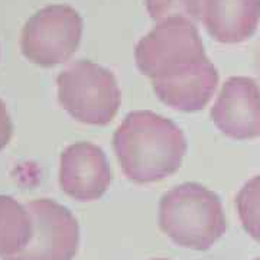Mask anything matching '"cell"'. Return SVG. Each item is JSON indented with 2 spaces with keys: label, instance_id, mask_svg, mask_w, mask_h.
<instances>
[{
  "label": "cell",
  "instance_id": "obj_1",
  "mask_svg": "<svg viewBox=\"0 0 260 260\" xmlns=\"http://www.w3.org/2000/svg\"><path fill=\"white\" fill-rule=\"evenodd\" d=\"M124 175L138 184H150L175 174L186 152L182 130L152 112L126 116L113 139Z\"/></svg>",
  "mask_w": 260,
  "mask_h": 260
},
{
  "label": "cell",
  "instance_id": "obj_16",
  "mask_svg": "<svg viewBox=\"0 0 260 260\" xmlns=\"http://www.w3.org/2000/svg\"><path fill=\"white\" fill-rule=\"evenodd\" d=\"M257 260H260V259H257Z\"/></svg>",
  "mask_w": 260,
  "mask_h": 260
},
{
  "label": "cell",
  "instance_id": "obj_9",
  "mask_svg": "<svg viewBox=\"0 0 260 260\" xmlns=\"http://www.w3.org/2000/svg\"><path fill=\"white\" fill-rule=\"evenodd\" d=\"M152 81L160 102L181 112H198L211 100L218 84V73L207 59Z\"/></svg>",
  "mask_w": 260,
  "mask_h": 260
},
{
  "label": "cell",
  "instance_id": "obj_8",
  "mask_svg": "<svg viewBox=\"0 0 260 260\" xmlns=\"http://www.w3.org/2000/svg\"><path fill=\"white\" fill-rule=\"evenodd\" d=\"M112 179V169L104 152L93 143H75L61 155L59 185L65 194L77 201L99 200Z\"/></svg>",
  "mask_w": 260,
  "mask_h": 260
},
{
  "label": "cell",
  "instance_id": "obj_10",
  "mask_svg": "<svg viewBox=\"0 0 260 260\" xmlns=\"http://www.w3.org/2000/svg\"><path fill=\"white\" fill-rule=\"evenodd\" d=\"M203 20L208 34L223 44L250 38L260 20V0H203Z\"/></svg>",
  "mask_w": 260,
  "mask_h": 260
},
{
  "label": "cell",
  "instance_id": "obj_14",
  "mask_svg": "<svg viewBox=\"0 0 260 260\" xmlns=\"http://www.w3.org/2000/svg\"><path fill=\"white\" fill-rule=\"evenodd\" d=\"M12 133H13V124L10 120L9 113L5 103L0 100V150L6 148V145L12 138Z\"/></svg>",
  "mask_w": 260,
  "mask_h": 260
},
{
  "label": "cell",
  "instance_id": "obj_2",
  "mask_svg": "<svg viewBox=\"0 0 260 260\" xmlns=\"http://www.w3.org/2000/svg\"><path fill=\"white\" fill-rule=\"evenodd\" d=\"M159 225L175 244L201 251L225 233L227 220L218 195L200 184L186 182L162 197Z\"/></svg>",
  "mask_w": 260,
  "mask_h": 260
},
{
  "label": "cell",
  "instance_id": "obj_6",
  "mask_svg": "<svg viewBox=\"0 0 260 260\" xmlns=\"http://www.w3.org/2000/svg\"><path fill=\"white\" fill-rule=\"evenodd\" d=\"M34 232L28 246L3 260H73L80 244V225L67 207L52 200L30 201Z\"/></svg>",
  "mask_w": 260,
  "mask_h": 260
},
{
  "label": "cell",
  "instance_id": "obj_4",
  "mask_svg": "<svg viewBox=\"0 0 260 260\" xmlns=\"http://www.w3.org/2000/svg\"><path fill=\"white\" fill-rule=\"evenodd\" d=\"M195 23L184 19L159 22L136 47L138 68L152 80L207 61Z\"/></svg>",
  "mask_w": 260,
  "mask_h": 260
},
{
  "label": "cell",
  "instance_id": "obj_12",
  "mask_svg": "<svg viewBox=\"0 0 260 260\" xmlns=\"http://www.w3.org/2000/svg\"><path fill=\"white\" fill-rule=\"evenodd\" d=\"M236 207L246 233L260 242V175L244 184L237 194Z\"/></svg>",
  "mask_w": 260,
  "mask_h": 260
},
{
  "label": "cell",
  "instance_id": "obj_3",
  "mask_svg": "<svg viewBox=\"0 0 260 260\" xmlns=\"http://www.w3.org/2000/svg\"><path fill=\"white\" fill-rule=\"evenodd\" d=\"M58 99L74 119L104 126L120 107V90L114 75L91 61L71 64L58 77Z\"/></svg>",
  "mask_w": 260,
  "mask_h": 260
},
{
  "label": "cell",
  "instance_id": "obj_11",
  "mask_svg": "<svg viewBox=\"0 0 260 260\" xmlns=\"http://www.w3.org/2000/svg\"><path fill=\"white\" fill-rule=\"evenodd\" d=\"M34 232L28 207L8 195H0V257L16 256L30 242Z\"/></svg>",
  "mask_w": 260,
  "mask_h": 260
},
{
  "label": "cell",
  "instance_id": "obj_15",
  "mask_svg": "<svg viewBox=\"0 0 260 260\" xmlns=\"http://www.w3.org/2000/svg\"><path fill=\"white\" fill-rule=\"evenodd\" d=\"M153 260H167V259H153Z\"/></svg>",
  "mask_w": 260,
  "mask_h": 260
},
{
  "label": "cell",
  "instance_id": "obj_5",
  "mask_svg": "<svg viewBox=\"0 0 260 260\" xmlns=\"http://www.w3.org/2000/svg\"><path fill=\"white\" fill-rule=\"evenodd\" d=\"M83 34V19L71 6L52 5L37 12L22 30L20 47L34 64H62L77 51Z\"/></svg>",
  "mask_w": 260,
  "mask_h": 260
},
{
  "label": "cell",
  "instance_id": "obj_7",
  "mask_svg": "<svg viewBox=\"0 0 260 260\" xmlns=\"http://www.w3.org/2000/svg\"><path fill=\"white\" fill-rule=\"evenodd\" d=\"M211 120L229 138L260 136V88L247 77H232L224 83L211 109Z\"/></svg>",
  "mask_w": 260,
  "mask_h": 260
},
{
  "label": "cell",
  "instance_id": "obj_13",
  "mask_svg": "<svg viewBox=\"0 0 260 260\" xmlns=\"http://www.w3.org/2000/svg\"><path fill=\"white\" fill-rule=\"evenodd\" d=\"M150 18L156 22L184 19L197 23L203 15V0H145Z\"/></svg>",
  "mask_w": 260,
  "mask_h": 260
}]
</instances>
